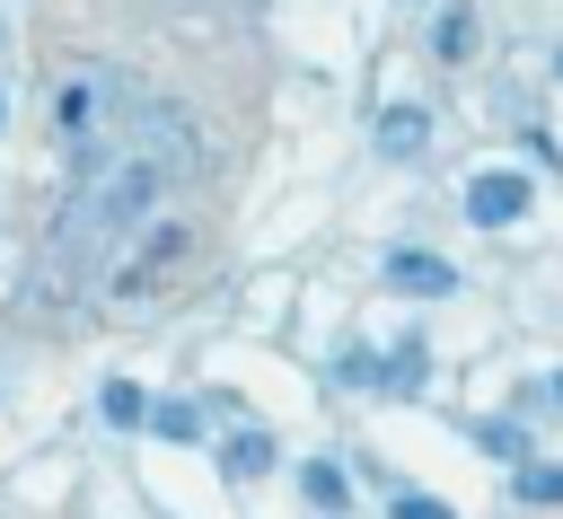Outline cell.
<instances>
[{"instance_id": "cell-15", "label": "cell", "mask_w": 563, "mask_h": 519, "mask_svg": "<svg viewBox=\"0 0 563 519\" xmlns=\"http://www.w3.org/2000/svg\"><path fill=\"white\" fill-rule=\"evenodd\" d=\"M387 510H396V519H457V510H449V501H431V493H396Z\"/></svg>"}, {"instance_id": "cell-13", "label": "cell", "mask_w": 563, "mask_h": 519, "mask_svg": "<svg viewBox=\"0 0 563 519\" xmlns=\"http://www.w3.org/2000/svg\"><path fill=\"white\" fill-rule=\"evenodd\" d=\"M475 449L501 457V466H528V431L519 422H475Z\"/></svg>"}, {"instance_id": "cell-14", "label": "cell", "mask_w": 563, "mask_h": 519, "mask_svg": "<svg viewBox=\"0 0 563 519\" xmlns=\"http://www.w3.org/2000/svg\"><path fill=\"white\" fill-rule=\"evenodd\" d=\"M334 378H343V387H387V361H378L369 343H343V361H334Z\"/></svg>"}, {"instance_id": "cell-1", "label": "cell", "mask_w": 563, "mask_h": 519, "mask_svg": "<svg viewBox=\"0 0 563 519\" xmlns=\"http://www.w3.org/2000/svg\"><path fill=\"white\" fill-rule=\"evenodd\" d=\"M528 202H537V185H528L519 167H484V176L466 185V220H475V229H510V220H528Z\"/></svg>"}, {"instance_id": "cell-18", "label": "cell", "mask_w": 563, "mask_h": 519, "mask_svg": "<svg viewBox=\"0 0 563 519\" xmlns=\"http://www.w3.org/2000/svg\"><path fill=\"white\" fill-rule=\"evenodd\" d=\"M405 9H431V0H405Z\"/></svg>"}, {"instance_id": "cell-12", "label": "cell", "mask_w": 563, "mask_h": 519, "mask_svg": "<svg viewBox=\"0 0 563 519\" xmlns=\"http://www.w3.org/2000/svg\"><path fill=\"white\" fill-rule=\"evenodd\" d=\"M88 114H97V79H62V97H53V123H62V132H88Z\"/></svg>"}, {"instance_id": "cell-10", "label": "cell", "mask_w": 563, "mask_h": 519, "mask_svg": "<svg viewBox=\"0 0 563 519\" xmlns=\"http://www.w3.org/2000/svg\"><path fill=\"white\" fill-rule=\"evenodd\" d=\"M510 484H519V501H537V510H563V457H528Z\"/></svg>"}, {"instance_id": "cell-6", "label": "cell", "mask_w": 563, "mask_h": 519, "mask_svg": "<svg viewBox=\"0 0 563 519\" xmlns=\"http://www.w3.org/2000/svg\"><path fill=\"white\" fill-rule=\"evenodd\" d=\"M299 493H308V510H325V519L352 501V484H343V466H334V457H308V466H299Z\"/></svg>"}, {"instance_id": "cell-3", "label": "cell", "mask_w": 563, "mask_h": 519, "mask_svg": "<svg viewBox=\"0 0 563 519\" xmlns=\"http://www.w3.org/2000/svg\"><path fill=\"white\" fill-rule=\"evenodd\" d=\"M176 255H185V220H150V246H141V255L114 273V290H123V299H141V290H150V281H158Z\"/></svg>"}, {"instance_id": "cell-2", "label": "cell", "mask_w": 563, "mask_h": 519, "mask_svg": "<svg viewBox=\"0 0 563 519\" xmlns=\"http://www.w3.org/2000/svg\"><path fill=\"white\" fill-rule=\"evenodd\" d=\"M387 290H405V299H449V290H457V264L431 255V246H387Z\"/></svg>"}, {"instance_id": "cell-9", "label": "cell", "mask_w": 563, "mask_h": 519, "mask_svg": "<svg viewBox=\"0 0 563 519\" xmlns=\"http://www.w3.org/2000/svg\"><path fill=\"white\" fill-rule=\"evenodd\" d=\"M97 413H106L114 431H141V422H150V396H141L132 378H106V387H97Z\"/></svg>"}, {"instance_id": "cell-8", "label": "cell", "mask_w": 563, "mask_h": 519, "mask_svg": "<svg viewBox=\"0 0 563 519\" xmlns=\"http://www.w3.org/2000/svg\"><path fill=\"white\" fill-rule=\"evenodd\" d=\"M422 378H431V352H422V334H405L387 352V396H422Z\"/></svg>"}, {"instance_id": "cell-4", "label": "cell", "mask_w": 563, "mask_h": 519, "mask_svg": "<svg viewBox=\"0 0 563 519\" xmlns=\"http://www.w3.org/2000/svg\"><path fill=\"white\" fill-rule=\"evenodd\" d=\"M422 150H431V106H413V97L387 106L378 114V158H422Z\"/></svg>"}, {"instance_id": "cell-17", "label": "cell", "mask_w": 563, "mask_h": 519, "mask_svg": "<svg viewBox=\"0 0 563 519\" xmlns=\"http://www.w3.org/2000/svg\"><path fill=\"white\" fill-rule=\"evenodd\" d=\"M0 123H9V88H0Z\"/></svg>"}, {"instance_id": "cell-5", "label": "cell", "mask_w": 563, "mask_h": 519, "mask_svg": "<svg viewBox=\"0 0 563 519\" xmlns=\"http://www.w3.org/2000/svg\"><path fill=\"white\" fill-rule=\"evenodd\" d=\"M273 457H282V449H273V431H255V422L220 440V475H229V484H255V475H273Z\"/></svg>"}, {"instance_id": "cell-19", "label": "cell", "mask_w": 563, "mask_h": 519, "mask_svg": "<svg viewBox=\"0 0 563 519\" xmlns=\"http://www.w3.org/2000/svg\"><path fill=\"white\" fill-rule=\"evenodd\" d=\"M554 70H563V62H554Z\"/></svg>"}, {"instance_id": "cell-16", "label": "cell", "mask_w": 563, "mask_h": 519, "mask_svg": "<svg viewBox=\"0 0 563 519\" xmlns=\"http://www.w3.org/2000/svg\"><path fill=\"white\" fill-rule=\"evenodd\" d=\"M554 405H563V369H554Z\"/></svg>"}, {"instance_id": "cell-11", "label": "cell", "mask_w": 563, "mask_h": 519, "mask_svg": "<svg viewBox=\"0 0 563 519\" xmlns=\"http://www.w3.org/2000/svg\"><path fill=\"white\" fill-rule=\"evenodd\" d=\"M150 431H158V440H176V449H185V440H202V413H194V405H185V396H158V405H150Z\"/></svg>"}, {"instance_id": "cell-7", "label": "cell", "mask_w": 563, "mask_h": 519, "mask_svg": "<svg viewBox=\"0 0 563 519\" xmlns=\"http://www.w3.org/2000/svg\"><path fill=\"white\" fill-rule=\"evenodd\" d=\"M431 53H440V62H466V53H475V9H466V0H449V9H440Z\"/></svg>"}]
</instances>
